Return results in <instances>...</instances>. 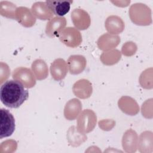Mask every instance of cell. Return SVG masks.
<instances>
[{"label": "cell", "mask_w": 153, "mask_h": 153, "mask_svg": "<svg viewBox=\"0 0 153 153\" xmlns=\"http://www.w3.org/2000/svg\"><path fill=\"white\" fill-rule=\"evenodd\" d=\"M71 18L74 25L80 30L85 29L90 26V16L83 10L75 9L71 14Z\"/></svg>", "instance_id": "8"}, {"label": "cell", "mask_w": 153, "mask_h": 153, "mask_svg": "<svg viewBox=\"0 0 153 153\" xmlns=\"http://www.w3.org/2000/svg\"><path fill=\"white\" fill-rule=\"evenodd\" d=\"M80 81L81 83V85L79 81H78V82L80 84V85L78 84V82H76L74 85V87H73L74 93L75 94L76 93H77L78 92H79V91H81L82 90H83L84 99L87 98L91 94V92H92L91 85H90V84L88 80L82 79V80H80Z\"/></svg>", "instance_id": "17"}, {"label": "cell", "mask_w": 153, "mask_h": 153, "mask_svg": "<svg viewBox=\"0 0 153 153\" xmlns=\"http://www.w3.org/2000/svg\"><path fill=\"white\" fill-rule=\"evenodd\" d=\"M15 19L25 27L33 26L36 20L29 9L23 7H20L16 9Z\"/></svg>", "instance_id": "9"}, {"label": "cell", "mask_w": 153, "mask_h": 153, "mask_svg": "<svg viewBox=\"0 0 153 153\" xmlns=\"http://www.w3.org/2000/svg\"><path fill=\"white\" fill-rule=\"evenodd\" d=\"M81 108L82 106L79 100L76 99L70 100L65 108L64 114L66 118L69 120L75 119L80 112Z\"/></svg>", "instance_id": "13"}, {"label": "cell", "mask_w": 153, "mask_h": 153, "mask_svg": "<svg viewBox=\"0 0 153 153\" xmlns=\"http://www.w3.org/2000/svg\"><path fill=\"white\" fill-rule=\"evenodd\" d=\"M96 123V116L94 112L89 109L85 110L78 119V130L81 132H90L94 128Z\"/></svg>", "instance_id": "4"}, {"label": "cell", "mask_w": 153, "mask_h": 153, "mask_svg": "<svg viewBox=\"0 0 153 153\" xmlns=\"http://www.w3.org/2000/svg\"><path fill=\"white\" fill-rule=\"evenodd\" d=\"M0 139L10 136L15 130V119L12 114L7 109L1 108Z\"/></svg>", "instance_id": "2"}, {"label": "cell", "mask_w": 153, "mask_h": 153, "mask_svg": "<svg viewBox=\"0 0 153 153\" xmlns=\"http://www.w3.org/2000/svg\"><path fill=\"white\" fill-rule=\"evenodd\" d=\"M67 71V65L63 59H56L51 65V74L55 80L59 81L63 79L66 75Z\"/></svg>", "instance_id": "10"}, {"label": "cell", "mask_w": 153, "mask_h": 153, "mask_svg": "<svg viewBox=\"0 0 153 153\" xmlns=\"http://www.w3.org/2000/svg\"><path fill=\"white\" fill-rule=\"evenodd\" d=\"M32 69L36 78L39 80L45 79L48 75L47 66L42 60H35L32 65Z\"/></svg>", "instance_id": "14"}, {"label": "cell", "mask_w": 153, "mask_h": 153, "mask_svg": "<svg viewBox=\"0 0 153 153\" xmlns=\"http://www.w3.org/2000/svg\"><path fill=\"white\" fill-rule=\"evenodd\" d=\"M66 21L65 17H54L47 24L45 32L50 37L59 36L66 26Z\"/></svg>", "instance_id": "7"}, {"label": "cell", "mask_w": 153, "mask_h": 153, "mask_svg": "<svg viewBox=\"0 0 153 153\" xmlns=\"http://www.w3.org/2000/svg\"><path fill=\"white\" fill-rule=\"evenodd\" d=\"M60 41L65 45L71 47L78 46L81 41V35L79 31L74 27H67L61 32L59 36Z\"/></svg>", "instance_id": "3"}, {"label": "cell", "mask_w": 153, "mask_h": 153, "mask_svg": "<svg viewBox=\"0 0 153 153\" xmlns=\"http://www.w3.org/2000/svg\"><path fill=\"white\" fill-rule=\"evenodd\" d=\"M16 9V5L10 2L1 1L0 2V13L4 17L15 19Z\"/></svg>", "instance_id": "16"}, {"label": "cell", "mask_w": 153, "mask_h": 153, "mask_svg": "<svg viewBox=\"0 0 153 153\" xmlns=\"http://www.w3.org/2000/svg\"><path fill=\"white\" fill-rule=\"evenodd\" d=\"M106 27L108 31L112 33H119L123 30L124 25L121 19L117 17L112 16L109 17L106 21Z\"/></svg>", "instance_id": "15"}, {"label": "cell", "mask_w": 153, "mask_h": 153, "mask_svg": "<svg viewBox=\"0 0 153 153\" xmlns=\"http://www.w3.org/2000/svg\"><path fill=\"white\" fill-rule=\"evenodd\" d=\"M29 92L23 84L16 79L5 81L0 88L1 102L10 108H19L28 98Z\"/></svg>", "instance_id": "1"}, {"label": "cell", "mask_w": 153, "mask_h": 153, "mask_svg": "<svg viewBox=\"0 0 153 153\" xmlns=\"http://www.w3.org/2000/svg\"><path fill=\"white\" fill-rule=\"evenodd\" d=\"M32 11L37 18L41 20H48L54 15L45 2H35L32 7Z\"/></svg>", "instance_id": "11"}, {"label": "cell", "mask_w": 153, "mask_h": 153, "mask_svg": "<svg viewBox=\"0 0 153 153\" xmlns=\"http://www.w3.org/2000/svg\"><path fill=\"white\" fill-rule=\"evenodd\" d=\"M68 62L70 73L72 74H78L82 72L86 65L85 57L80 55L70 56Z\"/></svg>", "instance_id": "12"}, {"label": "cell", "mask_w": 153, "mask_h": 153, "mask_svg": "<svg viewBox=\"0 0 153 153\" xmlns=\"http://www.w3.org/2000/svg\"><path fill=\"white\" fill-rule=\"evenodd\" d=\"M12 76L14 79L20 81L26 88H31L36 83L33 74L29 69L26 68H16L13 72Z\"/></svg>", "instance_id": "5"}, {"label": "cell", "mask_w": 153, "mask_h": 153, "mask_svg": "<svg viewBox=\"0 0 153 153\" xmlns=\"http://www.w3.org/2000/svg\"><path fill=\"white\" fill-rule=\"evenodd\" d=\"M53 13L59 17H63L70 10L72 1L69 0H48L45 1Z\"/></svg>", "instance_id": "6"}]
</instances>
